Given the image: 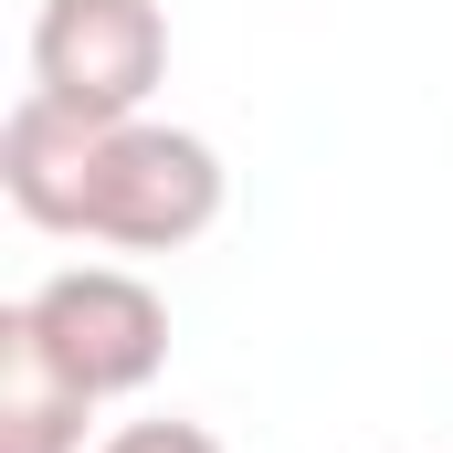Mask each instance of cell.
I'll list each match as a JSON object with an SVG mask.
<instances>
[{"mask_svg":"<svg viewBox=\"0 0 453 453\" xmlns=\"http://www.w3.org/2000/svg\"><path fill=\"white\" fill-rule=\"evenodd\" d=\"M158 74H169L158 0H42L32 11V96L74 116H148Z\"/></svg>","mask_w":453,"mask_h":453,"instance_id":"obj_2","label":"cell"},{"mask_svg":"<svg viewBox=\"0 0 453 453\" xmlns=\"http://www.w3.org/2000/svg\"><path fill=\"white\" fill-rule=\"evenodd\" d=\"M96 390L42 348L32 306H0V453H85Z\"/></svg>","mask_w":453,"mask_h":453,"instance_id":"obj_4","label":"cell"},{"mask_svg":"<svg viewBox=\"0 0 453 453\" xmlns=\"http://www.w3.org/2000/svg\"><path fill=\"white\" fill-rule=\"evenodd\" d=\"M21 306H32L42 348H53L96 401L148 390L158 358H169V306H158V285L127 274V264H64V274H42Z\"/></svg>","mask_w":453,"mask_h":453,"instance_id":"obj_3","label":"cell"},{"mask_svg":"<svg viewBox=\"0 0 453 453\" xmlns=\"http://www.w3.org/2000/svg\"><path fill=\"white\" fill-rule=\"evenodd\" d=\"M96 453H222L201 422H127V433H106Z\"/></svg>","mask_w":453,"mask_h":453,"instance_id":"obj_5","label":"cell"},{"mask_svg":"<svg viewBox=\"0 0 453 453\" xmlns=\"http://www.w3.org/2000/svg\"><path fill=\"white\" fill-rule=\"evenodd\" d=\"M0 190L32 232L106 242V253H180L222 222V148L158 116H74L21 96L0 116Z\"/></svg>","mask_w":453,"mask_h":453,"instance_id":"obj_1","label":"cell"}]
</instances>
